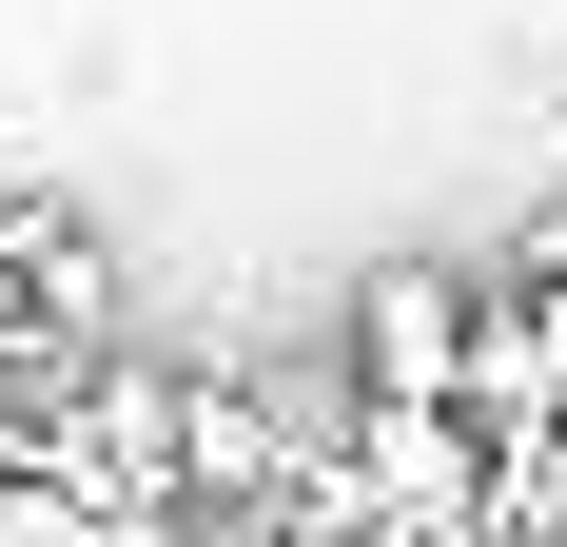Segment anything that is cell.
Masks as SVG:
<instances>
[{
  "instance_id": "obj_1",
  "label": "cell",
  "mask_w": 567,
  "mask_h": 547,
  "mask_svg": "<svg viewBox=\"0 0 567 547\" xmlns=\"http://www.w3.org/2000/svg\"><path fill=\"white\" fill-rule=\"evenodd\" d=\"M470 332H489V274H431V255H392L372 293H352V391L372 411H470Z\"/></svg>"
},
{
  "instance_id": "obj_2",
  "label": "cell",
  "mask_w": 567,
  "mask_h": 547,
  "mask_svg": "<svg viewBox=\"0 0 567 547\" xmlns=\"http://www.w3.org/2000/svg\"><path fill=\"white\" fill-rule=\"evenodd\" d=\"M352 469H372V528H392V547H470L509 450L470 431V411H372V431H352Z\"/></svg>"
},
{
  "instance_id": "obj_3",
  "label": "cell",
  "mask_w": 567,
  "mask_h": 547,
  "mask_svg": "<svg viewBox=\"0 0 567 547\" xmlns=\"http://www.w3.org/2000/svg\"><path fill=\"white\" fill-rule=\"evenodd\" d=\"M0 547H117V508H99V469H79V450H20V469H0Z\"/></svg>"
}]
</instances>
